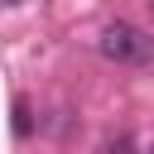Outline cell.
I'll return each mask as SVG.
<instances>
[{
    "label": "cell",
    "instance_id": "cell-1",
    "mask_svg": "<svg viewBox=\"0 0 154 154\" xmlns=\"http://www.w3.org/2000/svg\"><path fill=\"white\" fill-rule=\"evenodd\" d=\"M96 48H101L106 58H116V63H149V53H154L149 34H144V29H135V24H125V19L106 24V29H101V38H96Z\"/></svg>",
    "mask_w": 154,
    "mask_h": 154
},
{
    "label": "cell",
    "instance_id": "cell-2",
    "mask_svg": "<svg viewBox=\"0 0 154 154\" xmlns=\"http://www.w3.org/2000/svg\"><path fill=\"white\" fill-rule=\"evenodd\" d=\"M29 130H34V120H29V101H14V135L24 140Z\"/></svg>",
    "mask_w": 154,
    "mask_h": 154
},
{
    "label": "cell",
    "instance_id": "cell-3",
    "mask_svg": "<svg viewBox=\"0 0 154 154\" xmlns=\"http://www.w3.org/2000/svg\"><path fill=\"white\" fill-rule=\"evenodd\" d=\"M106 154H135V149H130V140H116V144H106Z\"/></svg>",
    "mask_w": 154,
    "mask_h": 154
},
{
    "label": "cell",
    "instance_id": "cell-4",
    "mask_svg": "<svg viewBox=\"0 0 154 154\" xmlns=\"http://www.w3.org/2000/svg\"><path fill=\"white\" fill-rule=\"evenodd\" d=\"M0 5H14V0H0Z\"/></svg>",
    "mask_w": 154,
    "mask_h": 154
},
{
    "label": "cell",
    "instance_id": "cell-5",
    "mask_svg": "<svg viewBox=\"0 0 154 154\" xmlns=\"http://www.w3.org/2000/svg\"><path fill=\"white\" fill-rule=\"evenodd\" d=\"M149 5H154V0H149Z\"/></svg>",
    "mask_w": 154,
    "mask_h": 154
}]
</instances>
